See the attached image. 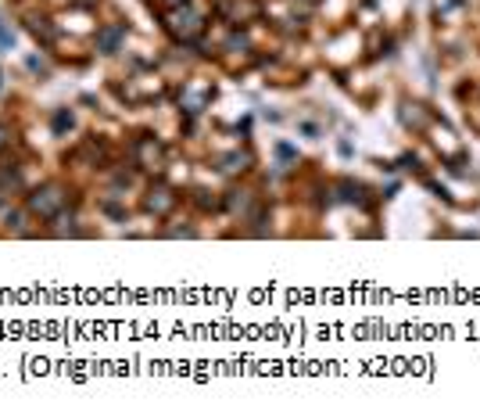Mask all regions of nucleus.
<instances>
[{
	"label": "nucleus",
	"mask_w": 480,
	"mask_h": 420,
	"mask_svg": "<svg viewBox=\"0 0 480 420\" xmlns=\"http://www.w3.org/2000/svg\"><path fill=\"white\" fill-rule=\"evenodd\" d=\"M11 47H14V33L0 22V51H11Z\"/></svg>",
	"instance_id": "ddd939ff"
},
{
	"label": "nucleus",
	"mask_w": 480,
	"mask_h": 420,
	"mask_svg": "<svg viewBox=\"0 0 480 420\" xmlns=\"http://www.w3.org/2000/svg\"><path fill=\"white\" fill-rule=\"evenodd\" d=\"M29 29H33V36H36V40H43V43H54V40H58L54 25L47 22V19H29Z\"/></svg>",
	"instance_id": "0eeeda50"
},
{
	"label": "nucleus",
	"mask_w": 480,
	"mask_h": 420,
	"mask_svg": "<svg viewBox=\"0 0 480 420\" xmlns=\"http://www.w3.org/2000/svg\"><path fill=\"white\" fill-rule=\"evenodd\" d=\"M402 122H409V126H427V112L420 104H402Z\"/></svg>",
	"instance_id": "6e6552de"
},
{
	"label": "nucleus",
	"mask_w": 480,
	"mask_h": 420,
	"mask_svg": "<svg viewBox=\"0 0 480 420\" xmlns=\"http://www.w3.org/2000/svg\"><path fill=\"white\" fill-rule=\"evenodd\" d=\"M133 154H136V162L143 169H158V165H162V159H165V148L158 144L154 137H140L136 144H133Z\"/></svg>",
	"instance_id": "7ed1b4c3"
},
{
	"label": "nucleus",
	"mask_w": 480,
	"mask_h": 420,
	"mask_svg": "<svg viewBox=\"0 0 480 420\" xmlns=\"http://www.w3.org/2000/svg\"><path fill=\"white\" fill-rule=\"evenodd\" d=\"M248 165H251V154H248V151H244V154H240V151H233V154H226V159H222V165H219V169H222V173H230V176H233V173H244Z\"/></svg>",
	"instance_id": "423d86ee"
},
{
	"label": "nucleus",
	"mask_w": 480,
	"mask_h": 420,
	"mask_svg": "<svg viewBox=\"0 0 480 420\" xmlns=\"http://www.w3.org/2000/svg\"><path fill=\"white\" fill-rule=\"evenodd\" d=\"M212 97V93H183V104H187V112L190 115H197L201 108H204V101Z\"/></svg>",
	"instance_id": "9d476101"
},
{
	"label": "nucleus",
	"mask_w": 480,
	"mask_h": 420,
	"mask_svg": "<svg viewBox=\"0 0 480 420\" xmlns=\"http://www.w3.org/2000/svg\"><path fill=\"white\" fill-rule=\"evenodd\" d=\"M29 69H36V72H47V65H43L40 58H29Z\"/></svg>",
	"instance_id": "4468645a"
},
{
	"label": "nucleus",
	"mask_w": 480,
	"mask_h": 420,
	"mask_svg": "<svg viewBox=\"0 0 480 420\" xmlns=\"http://www.w3.org/2000/svg\"><path fill=\"white\" fill-rule=\"evenodd\" d=\"M201 29H204V19H201V14L190 8V4L169 11V33H172L176 40L190 43V40H197V36H201Z\"/></svg>",
	"instance_id": "f257e3e1"
},
{
	"label": "nucleus",
	"mask_w": 480,
	"mask_h": 420,
	"mask_svg": "<svg viewBox=\"0 0 480 420\" xmlns=\"http://www.w3.org/2000/svg\"><path fill=\"white\" fill-rule=\"evenodd\" d=\"M226 47H230V51H248V47H251V40H248L244 33H233V36L226 40Z\"/></svg>",
	"instance_id": "f8f14e48"
},
{
	"label": "nucleus",
	"mask_w": 480,
	"mask_h": 420,
	"mask_svg": "<svg viewBox=\"0 0 480 420\" xmlns=\"http://www.w3.org/2000/svg\"><path fill=\"white\" fill-rule=\"evenodd\" d=\"M172 205H176V194L169 191L165 183H154L151 191L143 194V209H147V212H154V215H165Z\"/></svg>",
	"instance_id": "20e7f679"
},
{
	"label": "nucleus",
	"mask_w": 480,
	"mask_h": 420,
	"mask_svg": "<svg viewBox=\"0 0 480 420\" xmlns=\"http://www.w3.org/2000/svg\"><path fill=\"white\" fill-rule=\"evenodd\" d=\"M72 126H75L72 112H69V108H61V112L54 115V130H58V133H65V130H72Z\"/></svg>",
	"instance_id": "9b49d317"
},
{
	"label": "nucleus",
	"mask_w": 480,
	"mask_h": 420,
	"mask_svg": "<svg viewBox=\"0 0 480 420\" xmlns=\"http://www.w3.org/2000/svg\"><path fill=\"white\" fill-rule=\"evenodd\" d=\"M4 140H8V130H4V126H0V148H4Z\"/></svg>",
	"instance_id": "dca6fc26"
},
{
	"label": "nucleus",
	"mask_w": 480,
	"mask_h": 420,
	"mask_svg": "<svg viewBox=\"0 0 480 420\" xmlns=\"http://www.w3.org/2000/svg\"><path fill=\"white\" fill-rule=\"evenodd\" d=\"M187 4V0H169V8H183Z\"/></svg>",
	"instance_id": "2eb2a0df"
},
{
	"label": "nucleus",
	"mask_w": 480,
	"mask_h": 420,
	"mask_svg": "<svg viewBox=\"0 0 480 420\" xmlns=\"http://www.w3.org/2000/svg\"><path fill=\"white\" fill-rule=\"evenodd\" d=\"M61 209H65V191H61L58 183H47V187H40L36 194H29V212H33V215L54 220Z\"/></svg>",
	"instance_id": "f03ea898"
},
{
	"label": "nucleus",
	"mask_w": 480,
	"mask_h": 420,
	"mask_svg": "<svg viewBox=\"0 0 480 420\" xmlns=\"http://www.w3.org/2000/svg\"><path fill=\"white\" fill-rule=\"evenodd\" d=\"M14 187H19V173L14 169H0V198H8Z\"/></svg>",
	"instance_id": "1a4fd4ad"
},
{
	"label": "nucleus",
	"mask_w": 480,
	"mask_h": 420,
	"mask_svg": "<svg viewBox=\"0 0 480 420\" xmlns=\"http://www.w3.org/2000/svg\"><path fill=\"white\" fill-rule=\"evenodd\" d=\"M125 40V25H104L97 33V51L101 54H115Z\"/></svg>",
	"instance_id": "39448f33"
}]
</instances>
